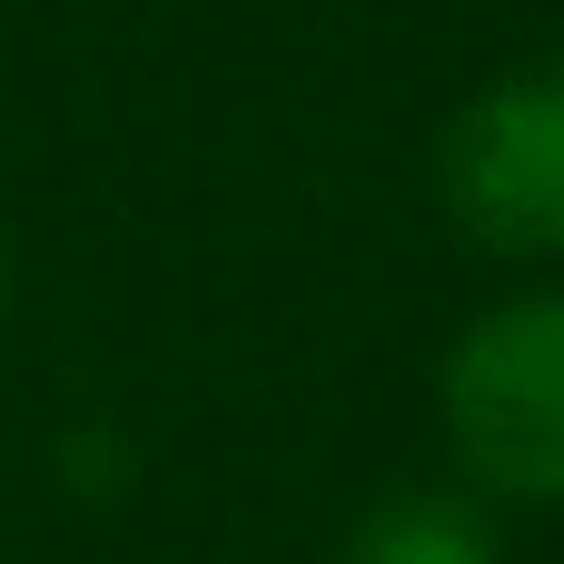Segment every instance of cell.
I'll return each mask as SVG.
<instances>
[{"label": "cell", "mask_w": 564, "mask_h": 564, "mask_svg": "<svg viewBox=\"0 0 564 564\" xmlns=\"http://www.w3.org/2000/svg\"><path fill=\"white\" fill-rule=\"evenodd\" d=\"M347 564H496V535L466 496H387L347 535Z\"/></svg>", "instance_id": "3957f363"}, {"label": "cell", "mask_w": 564, "mask_h": 564, "mask_svg": "<svg viewBox=\"0 0 564 564\" xmlns=\"http://www.w3.org/2000/svg\"><path fill=\"white\" fill-rule=\"evenodd\" d=\"M436 188L476 248L555 258L564 248V69L476 89L436 139Z\"/></svg>", "instance_id": "7a4b0ae2"}, {"label": "cell", "mask_w": 564, "mask_h": 564, "mask_svg": "<svg viewBox=\"0 0 564 564\" xmlns=\"http://www.w3.org/2000/svg\"><path fill=\"white\" fill-rule=\"evenodd\" d=\"M456 466L516 506H564V288L486 307L446 357Z\"/></svg>", "instance_id": "6da1fadb"}]
</instances>
